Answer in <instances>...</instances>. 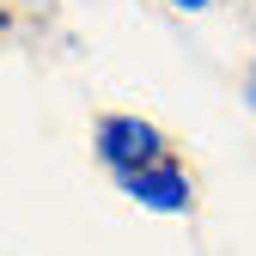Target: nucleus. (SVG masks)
I'll return each mask as SVG.
<instances>
[{
  "instance_id": "1",
  "label": "nucleus",
  "mask_w": 256,
  "mask_h": 256,
  "mask_svg": "<svg viewBox=\"0 0 256 256\" xmlns=\"http://www.w3.org/2000/svg\"><path fill=\"white\" fill-rule=\"evenodd\" d=\"M92 152H98V165L110 177H128V171L152 165V158H165V134L146 116H134V110H110L92 128Z\"/></svg>"
},
{
  "instance_id": "2",
  "label": "nucleus",
  "mask_w": 256,
  "mask_h": 256,
  "mask_svg": "<svg viewBox=\"0 0 256 256\" xmlns=\"http://www.w3.org/2000/svg\"><path fill=\"white\" fill-rule=\"evenodd\" d=\"M116 189H122L134 208L165 214V220H177V214L196 208V183H189V171L177 165L171 152H165V158H152V165H140V171H128V177H116Z\"/></svg>"
},
{
  "instance_id": "3",
  "label": "nucleus",
  "mask_w": 256,
  "mask_h": 256,
  "mask_svg": "<svg viewBox=\"0 0 256 256\" xmlns=\"http://www.w3.org/2000/svg\"><path fill=\"white\" fill-rule=\"evenodd\" d=\"M165 6H177V12H202V6H214V0H165Z\"/></svg>"
},
{
  "instance_id": "4",
  "label": "nucleus",
  "mask_w": 256,
  "mask_h": 256,
  "mask_svg": "<svg viewBox=\"0 0 256 256\" xmlns=\"http://www.w3.org/2000/svg\"><path fill=\"white\" fill-rule=\"evenodd\" d=\"M244 104H250V110H256V68H250V74H244Z\"/></svg>"
},
{
  "instance_id": "5",
  "label": "nucleus",
  "mask_w": 256,
  "mask_h": 256,
  "mask_svg": "<svg viewBox=\"0 0 256 256\" xmlns=\"http://www.w3.org/2000/svg\"><path fill=\"white\" fill-rule=\"evenodd\" d=\"M18 6H43V0H18Z\"/></svg>"
}]
</instances>
